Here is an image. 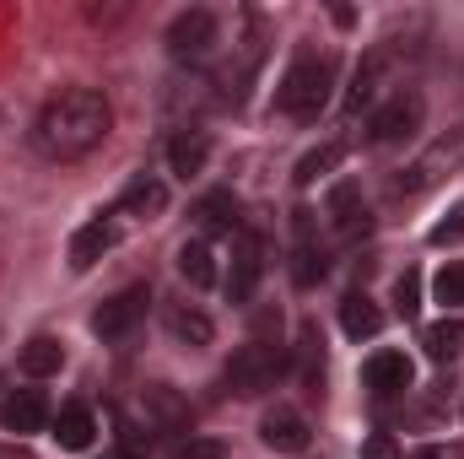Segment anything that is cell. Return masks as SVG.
I'll use <instances>...</instances> for the list:
<instances>
[{
	"mask_svg": "<svg viewBox=\"0 0 464 459\" xmlns=\"http://www.w3.org/2000/svg\"><path fill=\"white\" fill-rule=\"evenodd\" d=\"M259 276H265V238L259 232H237L232 238V270H227V303H254L259 292Z\"/></svg>",
	"mask_w": 464,
	"mask_h": 459,
	"instance_id": "ba28073f",
	"label": "cell"
},
{
	"mask_svg": "<svg viewBox=\"0 0 464 459\" xmlns=\"http://www.w3.org/2000/svg\"><path fill=\"white\" fill-rule=\"evenodd\" d=\"M92 438H98V422H92L87 405H65V411L54 416V444H60V449L82 454V449H92Z\"/></svg>",
	"mask_w": 464,
	"mask_h": 459,
	"instance_id": "ffe728a7",
	"label": "cell"
},
{
	"mask_svg": "<svg viewBox=\"0 0 464 459\" xmlns=\"http://www.w3.org/2000/svg\"><path fill=\"white\" fill-rule=\"evenodd\" d=\"M346 162V141H324V146H314V151H303L297 157V168H292V179L308 190V184H319V179H330L335 168Z\"/></svg>",
	"mask_w": 464,
	"mask_h": 459,
	"instance_id": "44dd1931",
	"label": "cell"
},
{
	"mask_svg": "<svg viewBox=\"0 0 464 459\" xmlns=\"http://www.w3.org/2000/svg\"><path fill=\"white\" fill-rule=\"evenodd\" d=\"M140 405H146V411H151L157 422H168V427H179V422L189 416V411H184V400H179V395H173L168 384H151V389L140 395Z\"/></svg>",
	"mask_w": 464,
	"mask_h": 459,
	"instance_id": "d4e9b609",
	"label": "cell"
},
{
	"mask_svg": "<svg viewBox=\"0 0 464 459\" xmlns=\"http://www.w3.org/2000/svg\"><path fill=\"white\" fill-rule=\"evenodd\" d=\"M259 438H265V449H276V454H303V449L314 444V427H308L303 411L276 405V411L259 416Z\"/></svg>",
	"mask_w": 464,
	"mask_h": 459,
	"instance_id": "9c48e42d",
	"label": "cell"
},
{
	"mask_svg": "<svg viewBox=\"0 0 464 459\" xmlns=\"http://www.w3.org/2000/svg\"><path fill=\"white\" fill-rule=\"evenodd\" d=\"M330 87H335V60L330 54H314L303 49L286 71H281V87H276V109L297 124H314V119L330 109Z\"/></svg>",
	"mask_w": 464,
	"mask_h": 459,
	"instance_id": "7a4b0ae2",
	"label": "cell"
},
{
	"mask_svg": "<svg viewBox=\"0 0 464 459\" xmlns=\"http://www.w3.org/2000/svg\"><path fill=\"white\" fill-rule=\"evenodd\" d=\"M243 206H237V195L232 190H211V195H200L195 200V228L206 232V238H217V232H243V217H237Z\"/></svg>",
	"mask_w": 464,
	"mask_h": 459,
	"instance_id": "2e32d148",
	"label": "cell"
},
{
	"mask_svg": "<svg viewBox=\"0 0 464 459\" xmlns=\"http://www.w3.org/2000/svg\"><path fill=\"white\" fill-rule=\"evenodd\" d=\"M432 298H438L443 308H464V259H449V265L438 270V281H432Z\"/></svg>",
	"mask_w": 464,
	"mask_h": 459,
	"instance_id": "484cf974",
	"label": "cell"
},
{
	"mask_svg": "<svg viewBox=\"0 0 464 459\" xmlns=\"http://www.w3.org/2000/svg\"><path fill=\"white\" fill-rule=\"evenodd\" d=\"M421 346H427V356H432V362H454V356H459V346H464V330L454 325V319H443V325H427Z\"/></svg>",
	"mask_w": 464,
	"mask_h": 459,
	"instance_id": "cb8c5ba5",
	"label": "cell"
},
{
	"mask_svg": "<svg viewBox=\"0 0 464 459\" xmlns=\"http://www.w3.org/2000/svg\"><path fill=\"white\" fill-rule=\"evenodd\" d=\"M411 378H416V367H411L405 351H372V356L362 362V384H367L372 395H405Z\"/></svg>",
	"mask_w": 464,
	"mask_h": 459,
	"instance_id": "4fadbf2b",
	"label": "cell"
},
{
	"mask_svg": "<svg viewBox=\"0 0 464 459\" xmlns=\"http://www.w3.org/2000/svg\"><path fill=\"white\" fill-rule=\"evenodd\" d=\"M16 362H22V373H27V378H54V373L65 367V346L54 341V336H33V341L22 346V356H16Z\"/></svg>",
	"mask_w": 464,
	"mask_h": 459,
	"instance_id": "7402d4cb",
	"label": "cell"
},
{
	"mask_svg": "<svg viewBox=\"0 0 464 459\" xmlns=\"http://www.w3.org/2000/svg\"><path fill=\"white\" fill-rule=\"evenodd\" d=\"M286 346L281 341H248L232 351L227 373H222V384H227V395L237 400H254V395H265V389H276L281 378H286Z\"/></svg>",
	"mask_w": 464,
	"mask_h": 459,
	"instance_id": "3957f363",
	"label": "cell"
},
{
	"mask_svg": "<svg viewBox=\"0 0 464 459\" xmlns=\"http://www.w3.org/2000/svg\"><path fill=\"white\" fill-rule=\"evenodd\" d=\"M114 130V103L98 87H65L54 93L38 119H33V146L49 162H76L87 151H98Z\"/></svg>",
	"mask_w": 464,
	"mask_h": 459,
	"instance_id": "6da1fadb",
	"label": "cell"
},
{
	"mask_svg": "<svg viewBox=\"0 0 464 459\" xmlns=\"http://www.w3.org/2000/svg\"><path fill=\"white\" fill-rule=\"evenodd\" d=\"M362 459H400V444H394L389 433H372V438L362 444Z\"/></svg>",
	"mask_w": 464,
	"mask_h": 459,
	"instance_id": "f546056e",
	"label": "cell"
},
{
	"mask_svg": "<svg viewBox=\"0 0 464 459\" xmlns=\"http://www.w3.org/2000/svg\"><path fill=\"white\" fill-rule=\"evenodd\" d=\"M421 119H427V98L416 87H400V93H389L372 109V119H367V146H400V141H411L421 130Z\"/></svg>",
	"mask_w": 464,
	"mask_h": 459,
	"instance_id": "5b68a950",
	"label": "cell"
},
{
	"mask_svg": "<svg viewBox=\"0 0 464 459\" xmlns=\"http://www.w3.org/2000/svg\"><path fill=\"white\" fill-rule=\"evenodd\" d=\"M427 238H432L438 249H449V243H459V238H464V200L454 206V211H449V217H443V222H438V228L427 232Z\"/></svg>",
	"mask_w": 464,
	"mask_h": 459,
	"instance_id": "f1b7e54d",
	"label": "cell"
},
{
	"mask_svg": "<svg viewBox=\"0 0 464 459\" xmlns=\"http://www.w3.org/2000/svg\"><path fill=\"white\" fill-rule=\"evenodd\" d=\"M394 314L400 319H421V270H405L394 281Z\"/></svg>",
	"mask_w": 464,
	"mask_h": 459,
	"instance_id": "4316f807",
	"label": "cell"
},
{
	"mask_svg": "<svg viewBox=\"0 0 464 459\" xmlns=\"http://www.w3.org/2000/svg\"><path fill=\"white\" fill-rule=\"evenodd\" d=\"M162 325H168V336H173L179 346H211L217 341L211 314L195 308V303H168V308H162Z\"/></svg>",
	"mask_w": 464,
	"mask_h": 459,
	"instance_id": "e0dca14e",
	"label": "cell"
},
{
	"mask_svg": "<svg viewBox=\"0 0 464 459\" xmlns=\"http://www.w3.org/2000/svg\"><path fill=\"white\" fill-rule=\"evenodd\" d=\"M119 211L124 217H162L168 211V184L157 179V173H135L130 184H124V195H119Z\"/></svg>",
	"mask_w": 464,
	"mask_h": 459,
	"instance_id": "ac0fdd59",
	"label": "cell"
},
{
	"mask_svg": "<svg viewBox=\"0 0 464 459\" xmlns=\"http://www.w3.org/2000/svg\"><path fill=\"white\" fill-rule=\"evenodd\" d=\"M173 459H222V444H217V438H189Z\"/></svg>",
	"mask_w": 464,
	"mask_h": 459,
	"instance_id": "4dcf8cb0",
	"label": "cell"
},
{
	"mask_svg": "<svg viewBox=\"0 0 464 459\" xmlns=\"http://www.w3.org/2000/svg\"><path fill=\"white\" fill-rule=\"evenodd\" d=\"M206 162H211V135H206V130H195V124H189V130H179V135L168 141V168H173L184 184H189V179H200V173H206Z\"/></svg>",
	"mask_w": 464,
	"mask_h": 459,
	"instance_id": "5bb4252c",
	"label": "cell"
},
{
	"mask_svg": "<svg viewBox=\"0 0 464 459\" xmlns=\"http://www.w3.org/2000/svg\"><path fill=\"white\" fill-rule=\"evenodd\" d=\"M146 303H151V292H146V281H135V287H124L114 298H103L98 308H92V336L98 341H130L135 336V325L146 319Z\"/></svg>",
	"mask_w": 464,
	"mask_h": 459,
	"instance_id": "52a82bcc",
	"label": "cell"
},
{
	"mask_svg": "<svg viewBox=\"0 0 464 459\" xmlns=\"http://www.w3.org/2000/svg\"><path fill=\"white\" fill-rule=\"evenodd\" d=\"M459 168H464V124H454V130H443L411 168H400L394 195H427V190H438L443 179H454Z\"/></svg>",
	"mask_w": 464,
	"mask_h": 459,
	"instance_id": "277c9868",
	"label": "cell"
},
{
	"mask_svg": "<svg viewBox=\"0 0 464 459\" xmlns=\"http://www.w3.org/2000/svg\"><path fill=\"white\" fill-rule=\"evenodd\" d=\"M179 276H184L189 287H211V281H217V254H211L206 238H195V243L179 249Z\"/></svg>",
	"mask_w": 464,
	"mask_h": 459,
	"instance_id": "603a6c76",
	"label": "cell"
},
{
	"mask_svg": "<svg viewBox=\"0 0 464 459\" xmlns=\"http://www.w3.org/2000/svg\"><path fill=\"white\" fill-rule=\"evenodd\" d=\"M109 459H124V454H109Z\"/></svg>",
	"mask_w": 464,
	"mask_h": 459,
	"instance_id": "d6a6232c",
	"label": "cell"
},
{
	"mask_svg": "<svg viewBox=\"0 0 464 459\" xmlns=\"http://www.w3.org/2000/svg\"><path fill=\"white\" fill-rule=\"evenodd\" d=\"M168 54L179 60V65H195V60H206L217 44H222V22H217V11H206V5H189V11H179L173 22H168Z\"/></svg>",
	"mask_w": 464,
	"mask_h": 459,
	"instance_id": "8992f818",
	"label": "cell"
},
{
	"mask_svg": "<svg viewBox=\"0 0 464 459\" xmlns=\"http://www.w3.org/2000/svg\"><path fill=\"white\" fill-rule=\"evenodd\" d=\"M411 459H459V449H416Z\"/></svg>",
	"mask_w": 464,
	"mask_h": 459,
	"instance_id": "1f68e13d",
	"label": "cell"
},
{
	"mask_svg": "<svg viewBox=\"0 0 464 459\" xmlns=\"http://www.w3.org/2000/svg\"><path fill=\"white\" fill-rule=\"evenodd\" d=\"M389 65H394V54H389V49L362 54V65L351 71V87H346V114H362V109H372V103H378V93H383V82H389Z\"/></svg>",
	"mask_w": 464,
	"mask_h": 459,
	"instance_id": "7c38bea8",
	"label": "cell"
},
{
	"mask_svg": "<svg viewBox=\"0 0 464 459\" xmlns=\"http://www.w3.org/2000/svg\"><path fill=\"white\" fill-rule=\"evenodd\" d=\"M0 427L5 433H44L49 427V400L38 395V389H16V395H5V405H0Z\"/></svg>",
	"mask_w": 464,
	"mask_h": 459,
	"instance_id": "9a60e30c",
	"label": "cell"
},
{
	"mask_svg": "<svg viewBox=\"0 0 464 459\" xmlns=\"http://www.w3.org/2000/svg\"><path fill=\"white\" fill-rule=\"evenodd\" d=\"M303 384H319L324 378V341H319V330L314 325H303Z\"/></svg>",
	"mask_w": 464,
	"mask_h": 459,
	"instance_id": "83f0119b",
	"label": "cell"
},
{
	"mask_svg": "<svg viewBox=\"0 0 464 459\" xmlns=\"http://www.w3.org/2000/svg\"><path fill=\"white\" fill-rule=\"evenodd\" d=\"M114 243H119V222H114V217H92V222H82V228L71 232L65 259H71V270L82 276V270H92V265H98Z\"/></svg>",
	"mask_w": 464,
	"mask_h": 459,
	"instance_id": "8fae6325",
	"label": "cell"
},
{
	"mask_svg": "<svg viewBox=\"0 0 464 459\" xmlns=\"http://www.w3.org/2000/svg\"><path fill=\"white\" fill-rule=\"evenodd\" d=\"M341 330H346L351 341H372V336L383 330V308H378L367 292H346V303H341Z\"/></svg>",
	"mask_w": 464,
	"mask_h": 459,
	"instance_id": "d6986e66",
	"label": "cell"
},
{
	"mask_svg": "<svg viewBox=\"0 0 464 459\" xmlns=\"http://www.w3.org/2000/svg\"><path fill=\"white\" fill-rule=\"evenodd\" d=\"M324 217H330L335 238H346V243H356V238H367V232H372V211H367V200H362V190H356L351 179H341V184L330 190Z\"/></svg>",
	"mask_w": 464,
	"mask_h": 459,
	"instance_id": "30bf717a",
	"label": "cell"
}]
</instances>
